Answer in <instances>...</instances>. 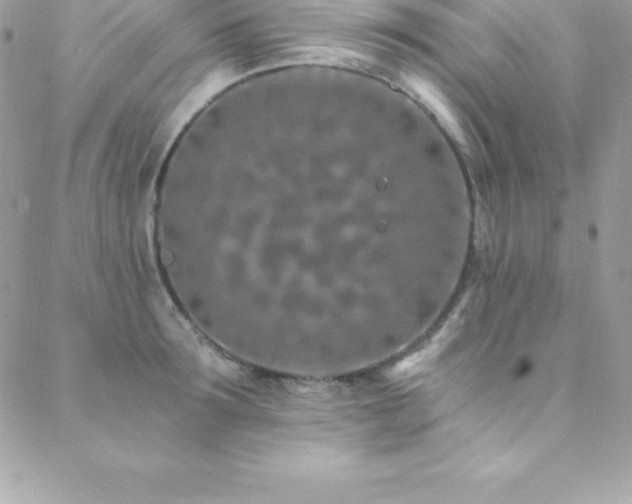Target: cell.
<instances>
[{
	"label": "cell",
	"instance_id": "cell-1",
	"mask_svg": "<svg viewBox=\"0 0 632 504\" xmlns=\"http://www.w3.org/2000/svg\"><path fill=\"white\" fill-rule=\"evenodd\" d=\"M406 85L414 96L438 119L447 131L455 138H462V131L457 118L445 100L444 96L428 81L410 76L406 78Z\"/></svg>",
	"mask_w": 632,
	"mask_h": 504
}]
</instances>
